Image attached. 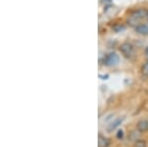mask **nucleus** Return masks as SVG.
Segmentation results:
<instances>
[{
  "label": "nucleus",
  "instance_id": "nucleus-1",
  "mask_svg": "<svg viewBox=\"0 0 148 147\" xmlns=\"http://www.w3.org/2000/svg\"><path fill=\"white\" fill-rule=\"evenodd\" d=\"M148 17V10L144 8L138 9V10L134 11L133 13H131V15L130 16V18L127 19V24L130 26H136L139 25V22L143 19Z\"/></svg>",
  "mask_w": 148,
  "mask_h": 147
},
{
  "label": "nucleus",
  "instance_id": "nucleus-2",
  "mask_svg": "<svg viewBox=\"0 0 148 147\" xmlns=\"http://www.w3.org/2000/svg\"><path fill=\"white\" fill-rule=\"evenodd\" d=\"M120 51L121 54L126 58H131L133 53H134L133 46L131 44H130V42H123V44H121L120 46Z\"/></svg>",
  "mask_w": 148,
  "mask_h": 147
},
{
  "label": "nucleus",
  "instance_id": "nucleus-3",
  "mask_svg": "<svg viewBox=\"0 0 148 147\" xmlns=\"http://www.w3.org/2000/svg\"><path fill=\"white\" fill-rule=\"evenodd\" d=\"M120 61V57L116 53H109L108 55L105 56L104 58V64L107 66H114L116 65Z\"/></svg>",
  "mask_w": 148,
  "mask_h": 147
},
{
  "label": "nucleus",
  "instance_id": "nucleus-4",
  "mask_svg": "<svg viewBox=\"0 0 148 147\" xmlns=\"http://www.w3.org/2000/svg\"><path fill=\"white\" fill-rule=\"evenodd\" d=\"M135 32L142 36H148V24H139L134 28Z\"/></svg>",
  "mask_w": 148,
  "mask_h": 147
},
{
  "label": "nucleus",
  "instance_id": "nucleus-5",
  "mask_svg": "<svg viewBox=\"0 0 148 147\" xmlns=\"http://www.w3.org/2000/svg\"><path fill=\"white\" fill-rule=\"evenodd\" d=\"M137 129L141 132L147 131L148 130V120H141L137 122Z\"/></svg>",
  "mask_w": 148,
  "mask_h": 147
},
{
  "label": "nucleus",
  "instance_id": "nucleus-6",
  "mask_svg": "<svg viewBox=\"0 0 148 147\" xmlns=\"http://www.w3.org/2000/svg\"><path fill=\"white\" fill-rule=\"evenodd\" d=\"M123 118H116V120H114L113 122H112L111 124H110V127L108 129L109 131H113V130H114L116 129L118 126H120V125L121 124V122H123Z\"/></svg>",
  "mask_w": 148,
  "mask_h": 147
},
{
  "label": "nucleus",
  "instance_id": "nucleus-7",
  "mask_svg": "<svg viewBox=\"0 0 148 147\" xmlns=\"http://www.w3.org/2000/svg\"><path fill=\"white\" fill-rule=\"evenodd\" d=\"M98 144H99V147H108L109 144H110V140L108 138H106V137L100 135L99 136V142H98Z\"/></svg>",
  "mask_w": 148,
  "mask_h": 147
},
{
  "label": "nucleus",
  "instance_id": "nucleus-8",
  "mask_svg": "<svg viewBox=\"0 0 148 147\" xmlns=\"http://www.w3.org/2000/svg\"><path fill=\"white\" fill-rule=\"evenodd\" d=\"M113 30L116 33H121L125 30V26L123 25V24H116V25L113 27Z\"/></svg>",
  "mask_w": 148,
  "mask_h": 147
},
{
  "label": "nucleus",
  "instance_id": "nucleus-9",
  "mask_svg": "<svg viewBox=\"0 0 148 147\" xmlns=\"http://www.w3.org/2000/svg\"><path fill=\"white\" fill-rule=\"evenodd\" d=\"M141 72L144 76H148V61L145 62L144 64L142 65V68H141Z\"/></svg>",
  "mask_w": 148,
  "mask_h": 147
},
{
  "label": "nucleus",
  "instance_id": "nucleus-10",
  "mask_svg": "<svg viewBox=\"0 0 148 147\" xmlns=\"http://www.w3.org/2000/svg\"><path fill=\"white\" fill-rule=\"evenodd\" d=\"M138 132H136V130H133V131H131L130 132V138L131 139V140H133V141H137L136 139H137V137H138Z\"/></svg>",
  "mask_w": 148,
  "mask_h": 147
},
{
  "label": "nucleus",
  "instance_id": "nucleus-11",
  "mask_svg": "<svg viewBox=\"0 0 148 147\" xmlns=\"http://www.w3.org/2000/svg\"><path fill=\"white\" fill-rule=\"evenodd\" d=\"M134 147H146V142L143 140H137L135 141Z\"/></svg>",
  "mask_w": 148,
  "mask_h": 147
},
{
  "label": "nucleus",
  "instance_id": "nucleus-12",
  "mask_svg": "<svg viewBox=\"0 0 148 147\" xmlns=\"http://www.w3.org/2000/svg\"><path fill=\"white\" fill-rule=\"evenodd\" d=\"M116 137H118L119 139L123 138V129L118 130V133H116Z\"/></svg>",
  "mask_w": 148,
  "mask_h": 147
},
{
  "label": "nucleus",
  "instance_id": "nucleus-13",
  "mask_svg": "<svg viewBox=\"0 0 148 147\" xmlns=\"http://www.w3.org/2000/svg\"><path fill=\"white\" fill-rule=\"evenodd\" d=\"M99 77L101 78V79H103V80H106V79H108V78H109V75H99Z\"/></svg>",
  "mask_w": 148,
  "mask_h": 147
},
{
  "label": "nucleus",
  "instance_id": "nucleus-14",
  "mask_svg": "<svg viewBox=\"0 0 148 147\" xmlns=\"http://www.w3.org/2000/svg\"><path fill=\"white\" fill-rule=\"evenodd\" d=\"M145 53H146V55H148V46L146 47V49H145Z\"/></svg>",
  "mask_w": 148,
  "mask_h": 147
}]
</instances>
